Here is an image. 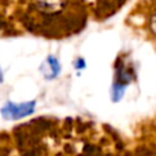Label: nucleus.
<instances>
[{
  "mask_svg": "<svg viewBox=\"0 0 156 156\" xmlns=\"http://www.w3.org/2000/svg\"><path fill=\"white\" fill-rule=\"evenodd\" d=\"M27 7L37 29L47 37H70L88 21L86 0H27Z\"/></svg>",
  "mask_w": 156,
  "mask_h": 156,
  "instance_id": "nucleus-1",
  "label": "nucleus"
},
{
  "mask_svg": "<svg viewBox=\"0 0 156 156\" xmlns=\"http://www.w3.org/2000/svg\"><path fill=\"white\" fill-rule=\"evenodd\" d=\"M138 16L148 38L156 44V0H145L141 3Z\"/></svg>",
  "mask_w": 156,
  "mask_h": 156,
  "instance_id": "nucleus-2",
  "label": "nucleus"
},
{
  "mask_svg": "<svg viewBox=\"0 0 156 156\" xmlns=\"http://www.w3.org/2000/svg\"><path fill=\"white\" fill-rule=\"evenodd\" d=\"M34 110V103H23V104H14V103H7L2 108V114L7 119H19L29 115Z\"/></svg>",
  "mask_w": 156,
  "mask_h": 156,
  "instance_id": "nucleus-3",
  "label": "nucleus"
},
{
  "mask_svg": "<svg viewBox=\"0 0 156 156\" xmlns=\"http://www.w3.org/2000/svg\"><path fill=\"white\" fill-rule=\"evenodd\" d=\"M3 81V76H2V69H0V82Z\"/></svg>",
  "mask_w": 156,
  "mask_h": 156,
  "instance_id": "nucleus-4",
  "label": "nucleus"
}]
</instances>
